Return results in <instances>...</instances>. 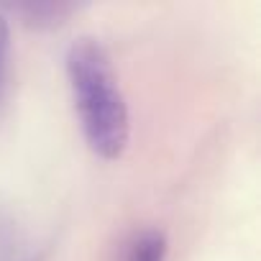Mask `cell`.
Wrapping results in <instances>:
<instances>
[{
  "instance_id": "obj_3",
  "label": "cell",
  "mask_w": 261,
  "mask_h": 261,
  "mask_svg": "<svg viewBox=\"0 0 261 261\" xmlns=\"http://www.w3.org/2000/svg\"><path fill=\"white\" fill-rule=\"evenodd\" d=\"M167 238L159 230H144L130 241L125 251V261H164Z\"/></svg>"
},
{
  "instance_id": "obj_1",
  "label": "cell",
  "mask_w": 261,
  "mask_h": 261,
  "mask_svg": "<svg viewBox=\"0 0 261 261\" xmlns=\"http://www.w3.org/2000/svg\"><path fill=\"white\" fill-rule=\"evenodd\" d=\"M67 77L90 149L102 159L120 156L128 144V110L102 44L74 41L67 51Z\"/></svg>"
},
{
  "instance_id": "obj_2",
  "label": "cell",
  "mask_w": 261,
  "mask_h": 261,
  "mask_svg": "<svg viewBox=\"0 0 261 261\" xmlns=\"http://www.w3.org/2000/svg\"><path fill=\"white\" fill-rule=\"evenodd\" d=\"M29 26L36 29H49V26H59L69 18V13L74 11V6L69 3H26L13 8Z\"/></svg>"
},
{
  "instance_id": "obj_4",
  "label": "cell",
  "mask_w": 261,
  "mask_h": 261,
  "mask_svg": "<svg viewBox=\"0 0 261 261\" xmlns=\"http://www.w3.org/2000/svg\"><path fill=\"white\" fill-rule=\"evenodd\" d=\"M8 51H11V31H8V21L0 13V95L6 87V72H8Z\"/></svg>"
}]
</instances>
